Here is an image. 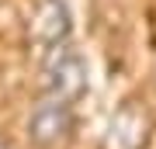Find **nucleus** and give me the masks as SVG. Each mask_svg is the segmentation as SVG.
<instances>
[{
    "mask_svg": "<svg viewBox=\"0 0 156 149\" xmlns=\"http://www.w3.org/2000/svg\"><path fill=\"white\" fill-rule=\"evenodd\" d=\"M87 87H90V69H87V59L80 55V49L62 42L59 49L42 55V90H45V97L76 104L87 94Z\"/></svg>",
    "mask_w": 156,
    "mask_h": 149,
    "instance_id": "f257e3e1",
    "label": "nucleus"
},
{
    "mask_svg": "<svg viewBox=\"0 0 156 149\" xmlns=\"http://www.w3.org/2000/svg\"><path fill=\"white\" fill-rule=\"evenodd\" d=\"M69 31H73V14L66 0H35L28 21H24V45L35 55H49L62 42H69Z\"/></svg>",
    "mask_w": 156,
    "mask_h": 149,
    "instance_id": "f03ea898",
    "label": "nucleus"
},
{
    "mask_svg": "<svg viewBox=\"0 0 156 149\" xmlns=\"http://www.w3.org/2000/svg\"><path fill=\"white\" fill-rule=\"evenodd\" d=\"M28 142L35 149H62L76 132V115L73 104L56 97H42L28 115Z\"/></svg>",
    "mask_w": 156,
    "mask_h": 149,
    "instance_id": "7ed1b4c3",
    "label": "nucleus"
},
{
    "mask_svg": "<svg viewBox=\"0 0 156 149\" xmlns=\"http://www.w3.org/2000/svg\"><path fill=\"white\" fill-rule=\"evenodd\" d=\"M149 128L153 125H149L146 108L135 104V101H125V104L111 115V122H108V132L101 139V149H146Z\"/></svg>",
    "mask_w": 156,
    "mask_h": 149,
    "instance_id": "20e7f679",
    "label": "nucleus"
},
{
    "mask_svg": "<svg viewBox=\"0 0 156 149\" xmlns=\"http://www.w3.org/2000/svg\"><path fill=\"white\" fill-rule=\"evenodd\" d=\"M0 149H14V146H11V142H4V139H0Z\"/></svg>",
    "mask_w": 156,
    "mask_h": 149,
    "instance_id": "39448f33",
    "label": "nucleus"
}]
</instances>
